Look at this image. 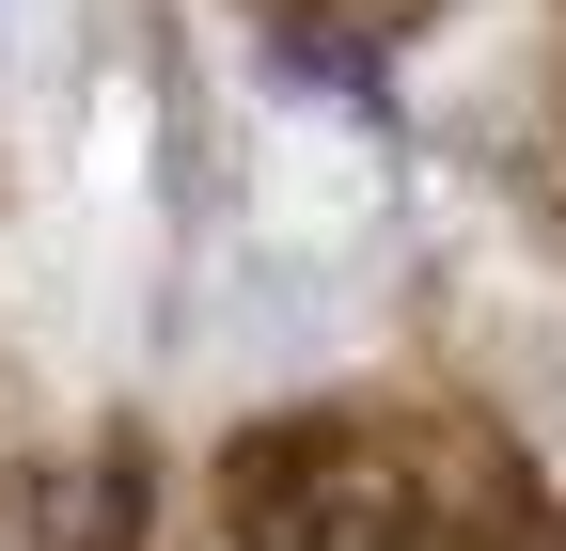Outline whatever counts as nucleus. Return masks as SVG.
Wrapping results in <instances>:
<instances>
[{
  "mask_svg": "<svg viewBox=\"0 0 566 551\" xmlns=\"http://www.w3.org/2000/svg\"><path fill=\"white\" fill-rule=\"evenodd\" d=\"M409 457L378 426H283L237 457V536L252 551H409Z\"/></svg>",
  "mask_w": 566,
  "mask_h": 551,
  "instance_id": "nucleus-1",
  "label": "nucleus"
}]
</instances>
